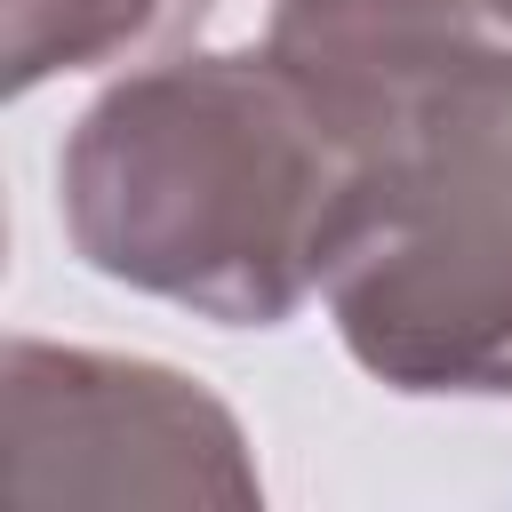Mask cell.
I'll return each mask as SVG.
<instances>
[{
    "label": "cell",
    "mask_w": 512,
    "mask_h": 512,
    "mask_svg": "<svg viewBox=\"0 0 512 512\" xmlns=\"http://www.w3.org/2000/svg\"><path fill=\"white\" fill-rule=\"evenodd\" d=\"M360 168L264 48L128 72L80 112L56 184L64 232L96 272L232 328H272L320 288Z\"/></svg>",
    "instance_id": "1"
},
{
    "label": "cell",
    "mask_w": 512,
    "mask_h": 512,
    "mask_svg": "<svg viewBox=\"0 0 512 512\" xmlns=\"http://www.w3.org/2000/svg\"><path fill=\"white\" fill-rule=\"evenodd\" d=\"M352 360L400 392H512V192L456 152L368 160L328 264Z\"/></svg>",
    "instance_id": "2"
},
{
    "label": "cell",
    "mask_w": 512,
    "mask_h": 512,
    "mask_svg": "<svg viewBox=\"0 0 512 512\" xmlns=\"http://www.w3.org/2000/svg\"><path fill=\"white\" fill-rule=\"evenodd\" d=\"M0 504H256V472L192 376L16 336L0 352Z\"/></svg>",
    "instance_id": "3"
},
{
    "label": "cell",
    "mask_w": 512,
    "mask_h": 512,
    "mask_svg": "<svg viewBox=\"0 0 512 512\" xmlns=\"http://www.w3.org/2000/svg\"><path fill=\"white\" fill-rule=\"evenodd\" d=\"M488 0H280L272 56L304 80L360 160L416 152L464 72L488 56Z\"/></svg>",
    "instance_id": "4"
},
{
    "label": "cell",
    "mask_w": 512,
    "mask_h": 512,
    "mask_svg": "<svg viewBox=\"0 0 512 512\" xmlns=\"http://www.w3.org/2000/svg\"><path fill=\"white\" fill-rule=\"evenodd\" d=\"M208 0H0V64L8 96L80 64H160L192 40Z\"/></svg>",
    "instance_id": "5"
},
{
    "label": "cell",
    "mask_w": 512,
    "mask_h": 512,
    "mask_svg": "<svg viewBox=\"0 0 512 512\" xmlns=\"http://www.w3.org/2000/svg\"><path fill=\"white\" fill-rule=\"evenodd\" d=\"M424 144L472 160L480 176H496V184L512 192V56L488 48V56L464 72V88L440 104V120H432ZM424 144H416V152H424Z\"/></svg>",
    "instance_id": "6"
},
{
    "label": "cell",
    "mask_w": 512,
    "mask_h": 512,
    "mask_svg": "<svg viewBox=\"0 0 512 512\" xmlns=\"http://www.w3.org/2000/svg\"><path fill=\"white\" fill-rule=\"evenodd\" d=\"M488 16H496V24H512V0H488Z\"/></svg>",
    "instance_id": "7"
}]
</instances>
